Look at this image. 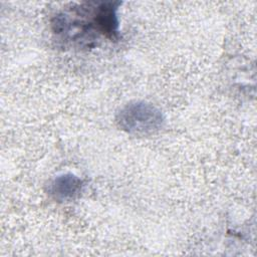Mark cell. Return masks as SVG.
Returning a JSON list of instances; mask_svg holds the SVG:
<instances>
[{
    "mask_svg": "<svg viewBox=\"0 0 257 257\" xmlns=\"http://www.w3.org/2000/svg\"><path fill=\"white\" fill-rule=\"evenodd\" d=\"M116 121L119 127L130 134L148 135L162 127L164 117L153 104L138 101L126 104L118 112Z\"/></svg>",
    "mask_w": 257,
    "mask_h": 257,
    "instance_id": "7a4b0ae2",
    "label": "cell"
},
{
    "mask_svg": "<svg viewBox=\"0 0 257 257\" xmlns=\"http://www.w3.org/2000/svg\"><path fill=\"white\" fill-rule=\"evenodd\" d=\"M118 2H86L62 12L52 21L53 32L63 41L91 47L98 35L115 39L118 33Z\"/></svg>",
    "mask_w": 257,
    "mask_h": 257,
    "instance_id": "6da1fadb",
    "label": "cell"
},
{
    "mask_svg": "<svg viewBox=\"0 0 257 257\" xmlns=\"http://www.w3.org/2000/svg\"><path fill=\"white\" fill-rule=\"evenodd\" d=\"M82 189V181L72 174L56 177L50 185V194L55 200L70 201L75 199Z\"/></svg>",
    "mask_w": 257,
    "mask_h": 257,
    "instance_id": "3957f363",
    "label": "cell"
}]
</instances>
